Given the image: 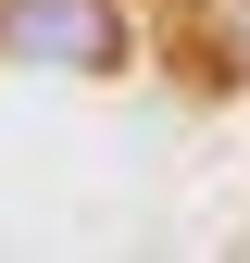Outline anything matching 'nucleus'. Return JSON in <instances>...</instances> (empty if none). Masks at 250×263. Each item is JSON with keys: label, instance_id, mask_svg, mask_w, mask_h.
Instances as JSON below:
<instances>
[{"label": "nucleus", "instance_id": "1", "mask_svg": "<svg viewBox=\"0 0 250 263\" xmlns=\"http://www.w3.org/2000/svg\"><path fill=\"white\" fill-rule=\"evenodd\" d=\"M0 50H25V63H125V25L100 0H0Z\"/></svg>", "mask_w": 250, "mask_h": 263}]
</instances>
